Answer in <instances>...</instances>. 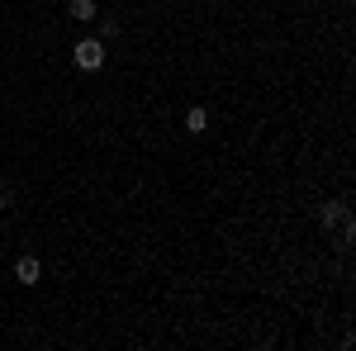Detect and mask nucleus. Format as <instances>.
<instances>
[{
  "mask_svg": "<svg viewBox=\"0 0 356 351\" xmlns=\"http://www.w3.org/2000/svg\"><path fill=\"white\" fill-rule=\"evenodd\" d=\"M72 57H76L81 72H100V67H105V43H100V38H81Z\"/></svg>",
  "mask_w": 356,
  "mask_h": 351,
  "instance_id": "nucleus-1",
  "label": "nucleus"
},
{
  "mask_svg": "<svg viewBox=\"0 0 356 351\" xmlns=\"http://www.w3.org/2000/svg\"><path fill=\"white\" fill-rule=\"evenodd\" d=\"M38 275H43L38 256H19V261H15V280H24V285H38Z\"/></svg>",
  "mask_w": 356,
  "mask_h": 351,
  "instance_id": "nucleus-2",
  "label": "nucleus"
},
{
  "mask_svg": "<svg viewBox=\"0 0 356 351\" xmlns=\"http://www.w3.org/2000/svg\"><path fill=\"white\" fill-rule=\"evenodd\" d=\"M67 15H72L76 24H90V19H100V5H95V0H72Z\"/></svg>",
  "mask_w": 356,
  "mask_h": 351,
  "instance_id": "nucleus-3",
  "label": "nucleus"
},
{
  "mask_svg": "<svg viewBox=\"0 0 356 351\" xmlns=\"http://www.w3.org/2000/svg\"><path fill=\"white\" fill-rule=\"evenodd\" d=\"M328 223H342V228L352 233V214H347L342 204H328V209H323V228H328Z\"/></svg>",
  "mask_w": 356,
  "mask_h": 351,
  "instance_id": "nucleus-4",
  "label": "nucleus"
},
{
  "mask_svg": "<svg viewBox=\"0 0 356 351\" xmlns=\"http://www.w3.org/2000/svg\"><path fill=\"white\" fill-rule=\"evenodd\" d=\"M209 129V109H191L186 114V133H204Z\"/></svg>",
  "mask_w": 356,
  "mask_h": 351,
  "instance_id": "nucleus-5",
  "label": "nucleus"
},
{
  "mask_svg": "<svg viewBox=\"0 0 356 351\" xmlns=\"http://www.w3.org/2000/svg\"><path fill=\"white\" fill-rule=\"evenodd\" d=\"M10 199H15V190H10L5 181H0V209H10Z\"/></svg>",
  "mask_w": 356,
  "mask_h": 351,
  "instance_id": "nucleus-6",
  "label": "nucleus"
}]
</instances>
